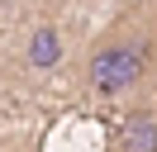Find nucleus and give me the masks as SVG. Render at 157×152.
Masks as SVG:
<instances>
[{
	"label": "nucleus",
	"mask_w": 157,
	"mask_h": 152,
	"mask_svg": "<svg viewBox=\"0 0 157 152\" xmlns=\"http://www.w3.org/2000/svg\"><path fill=\"white\" fill-rule=\"evenodd\" d=\"M147 62H152V28L147 24H119L86 52L81 66V86L100 100H114L143 86Z\"/></svg>",
	"instance_id": "1"
},
{
	"label": "nucleus",
	"mask_w": 157,
	"mask_h": 152,
	"mask_svg": "<svg viewBox=\"0 0 157 152\" xmlns=\"http://www.w3.org/2000/svg\"><path fill=\"white\" fill-rule=\"evenodd\" d=\"M19 62H24V71H33V76L57 71V66L67 62V33H62L52 19L29 24V28H24V38H19Z\"/></svg>",
	"instance_id": "2"
},
{
	"label": "nucleus",
	"mask_w": 157,
	"mask_h": 152,
	"mask_svg": "<svg viewBox=\"0 0 157 152\" xmlns=\"http://www.w3.org/2000/svg\"><path fill=\"white\" fill-rule=\"evenodd\" d=\"M119 147L124 152H157V104L143 100L124 114L119 124Z\"/></svg>",
	"instance_id": "3"
}]
</instances>
